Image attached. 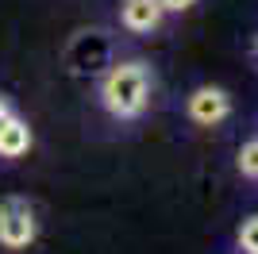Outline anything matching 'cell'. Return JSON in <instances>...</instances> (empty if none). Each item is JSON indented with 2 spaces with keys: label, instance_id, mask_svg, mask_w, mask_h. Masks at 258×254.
<instances>
[{
  "label": "cell",
  "instance_id": "7",
  "mask_svg": "<svg viewBox=\"0 0 258 254\" xmlns=\"http://www.w3.org/2000/svg\"><path fill=\"white\" fill-rule=\"evenodd\" d=\"M239 169H243L247 177H258V139L239 150Z\"/></svg>",
  "mask_w": 258,
  "mask_h": 254
},
{
  "label": "cell",
  "instance_id": "9",
  "mask_svg": "<svg viewBox=\"0 0 258 254\" xmlns=\"http://www.w3.org/2000/svg\"><path fill=\"white\" fill-rule=\"evenodd\" d=\"M8 116H12V112H8V104H4V96H0V123H4Z\"/></svg>",
  "mask_w": 258,
  "mask_h": 254
},
{
  "label": "cell",
  "instance_id": "2",
  "mask_svg": "<svg viewBox=\"0 0 258 254\" xmlns=\"http://www.w3.org/2000/svg\"><path fill=\"white\" fill-rule=\"evenodd\" d=\"M35 239V216H31V204L27 201H4L0 204V243L8 250H20Z\"/></svg>",
  "mask_w": 258,
  "mask_h": 254
},
{
  "label": "cell",
  "instance_id": "3",
  "mask_svg": "<svg viewBox=\"0 0 258 254\" xmlns=\"http://www.w3.org/2000/svg\"><path fill=\"white\" fill-rule=\"evenodd\" d=\"M227 112H231V100H227L224 89H197V93L189 96V116H193L201 127L220 123Z\"/></svg>",
  "mask_w": 258,
  "mask_h": 254
},
{
  "label": "cell",
  "instance_id": "6",
  "mask_svg": "<svg viewBox=\"0 0 258 254\" xmlns=\"http://www.w3.org/2000/svg\"><path fill=\"white\" fill-rule=\"evenodd\" d=\"M239 246L247 254H258V216L243 220V231H239Z\"/></svg>",
  "mask_w": 258,
  "mask_h": 254
},
{
  "label": "cell",
  "instance_id": "1",
  "mask_svg": "<svg viewBox=\"0 0 258 254\" xmlns=\"http://www.w3.org/2000/svg\"><path fill=\"white\" fill-rule=\"evenodd\" d=\"M147 89H151V77H147V70H143L139 62H123L116 66L112 74L104 77V85H100V100H104V108L112 112V116H139L143 104H147Z\"/></svg>",
  "mask_w": 258,
  "mask_h": 254
},
{
  "label": "cell",
  "instance_id": "5",
  "mask_svg": "<svg viewBox=\"0 0 258 254\" xmlns=\"http://www.w3.org/2000/svg\"><path fill=\"white\" fill-rule=\"evenodd\" d=\"M27 147H31L27 123L16 119V116H8L0 123V158H20V154H27Z\"/></svg>",
  "mask_w": 258,
  "mask_h": 254
},
{
  "label": "cell",
  "instance_id": "8",
  "mask_svg": "<svg viewBox=\"0 0 258 254\" xmlns=\"http://www.w3.org/2000/svg\"><path fill=\"white\" fill-rule=\"evenodd\" d=\"M197 0H162V8L166 12H185V8H193Z\"/></svg>",
  "mask_w": 258,
  "mask_h": 254
},
{
  "label": "cell",
  "instance_id": "4",
  "mask_svg": "<svg viewBox=\"0 0 258 254\" xmlns=\"http://www.w3.org/2000/svg\"><path fill=\"white\" fill-rule=\"evenodd\" d=\"M162 12H166V8H162V0H123L119 20H123L127 31H151V27H158Z\"/></svg>",
  "mask_w": 258,
  "mask_h": 254
}]
</instances>
